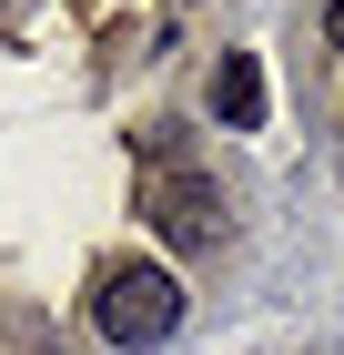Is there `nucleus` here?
<instances>
[{
	"label": "nucleus",
	"instance_id": "nucleus-1",
	"mask_svg": "<svg viewBox=\"0 0 344 355\" xmlns=\"http://www.w3.org/2000/svg\"><path fill=\"white\" fill-rule=\"evenodd\" d=\"M91 325H102V345L142 355V345H162V335L183 325V284L162 264H142V254H111L91 274Z\"/></svg>",
	"mask_w": 344,
	"mask_h": 355
},
{
	"label": "nucleus",
	"instance_id": "nucleus-2",
	"mask_svg": "<svg viewBox=\"0 0 344 355\" xmlns=\"http://www.w3.org/2000/svg\"><path fill=\"white\" fill-rule=\"evenodd\" d=\"M142 214H152V234L162 244H183V254H212L223 244V234H233V203H223V183H212V173H152V183H142Z\"/></svg>",
	"mask_w": 344,
	"mask_h": 355
},
{
	"label": "nucleus",
	"instance_id": "nucleus-3",
	"mask_svg": "<svg viewBox=\"0 0 344 355\" xmlns=\"http://www.w3.org/2000/svg\"><path fill=\"white\" fill-rule=\"evenodd\" d=\"M203 102H212L223 132H264V71H253V51H223V61H212Z\"/></svg>",
	"mask_w": 344,
	"mask_h": 355
},
{
	"label": "nucleus",
	"instance_id": "nucleus-4",
	"mask_svg": "<svg viewBox=\"0 0 344 355\" xmlns=\"http://www.w3.org/2000/svg\"><path fill=\"white\" fill-rule=\"evenodd\" d=\"M132 153H142V163H152V173H183L192 132H183V122H142V132H132Z\"/></svg>",
	"mask_w": 344,
	"mask_h": 355
},
{
	"label": "nucleus",
	"instance_id": "nucleus-5",
	"mask_svg": "<svg viewBox=\"0 0 344 355\" xmlns=\"http://www.w3.org/2000/svg\"><path fill=\"white\" fill-rule=\"evenodd\" d=\"M324 41H344V0H324Z\"/></svg>",
	"mask_w": 344,
	"mask_h": 355
}]
</instances>
